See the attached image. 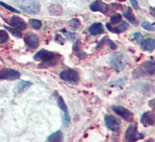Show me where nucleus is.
<instances>
[{
	"instance_id": "ddd939ff",
	"label": "nucleus",
	"mask_w": 155,
	"mask_h": 142,
	"mask_svg": "<svg viewBox=\"0 0 155 142\" xmlns=\"http://www.w3.org/2000/svg\"><path fill=\"white\" fill-rule=\"evenodd\" d=\"M141 122L145 127L152 126L154 124V114L153 112H146L141 116Z\"/></svg>"
},
{
	"instance_id": "aec40b11",
	"label": "nucleus",
	"mask_w": 155,
	"mask_h": 142,
	"mask_svg": "<svg viewBox=\"0 0 155 142\" xmlns=\"http://www.w3.org/2000/svg\"><path fill=\"white\" fill-rule=\"evenodd\" d=\"M124 15L130 23H132V24H137V20H136L135 16H134L132 11H131L130 8L126 9V11H124Z\"/></svg>"
},
{
	"instance_id": "1a4fd4ad",
	"label": "nucleus",
	"mask_w": 155,
	"mask_h": 142,
	"mask_svg": "<svg viewBox=\"0 0 155 142\" xmlns=\"http://www.w3.org/2000/svg\"><path fill=\"white\" fill-rule=\"evenodd\" d=\"M144 135L138 133L137 131V125L136 124H133L128 127V129L127 130L126 132V138L129 141H135V140H138L139 138L143 137Z\"/></svg>"
},
{
	"instance_id": "20e7f679",
	"label": "nucleus",
	"mask_w": 155,
	"mask_h": 142,
	"mask_svg": "<svg viewBox=\"0 0 155 142\" xmlns=\"http://www.w3.org/2000/svg\"><path fill=\"white\" fill-rule=\"evenodd\" d=\"M104 122H105V125L106 127L108 128L111 131H114V132H118L119 130L121 128V122L120 120L116 118L115 116L110 115H106L104 116Z\"/></svg>"
},
{
	"instance_id": "f3484780",
	"label": "nucleus",
	"mask_w": 155,
	"mask_h": 142,
	"mask_svg": "<svg viewBox=\"0 0 155 142\" xmlns=\"http://www.w3.org/2000/svg\"><path fill=\"white\" fill-rule=\"evenodd\" d=\"M142 46H143V49L145 51H147V52H151L154 50L155 48V41L154 39L152 38H148V39H146L144 42H142Z\"/></svg>"
},
{
	"instance_id": "c85d7f7f",
	"label": "nucleus",
	"mask_w": 155,
	"mask_h": 142,
	"mask_svg": "<svg viewBox=\"0 0 155 142\" xmlns=\"http://www.w3.org/2000/svg\"><path fill=\"white\" fill-rule=\"evenodd\" d=\"M0 5H2L4 8L8 9V10L11 11H14V13H18V11H17L16 9H15V8H13V7H11V6H9L8 4H6V3H4V2H1V1H0Z\"/></svg>"
},
{
	"instance_id": "5701e85b",
	"label": "nucleus",
	"mask_w": 155,
	"mask_h": 142,
	"mask_svg": "<svg viewBox=\"0 0 155 142\" xmlns=\"http://www.w3.org/2000/svg\"><path fill=\"white\" fill-rule=\"evenodd\" d=\"M8 39H9L8 33L4 31V30H0V44L5 43Z\"/></svg>"
},
{
	"instance_id": "dca6fc26",
	"label": "nucleus",
	"mask_w": 155,
	"mask_h": 142,
	"mask_svg": "<svg viewBox=\"0 0 155 142\" xmlns=\"http://www.w3.org/2000/svg\"><path fill=\"white\" fill-rule=\"evenodd\" d=\"M88 31L92 35H98L104 33V26L101 23H94L89 27Z\"/></svg>"
},
{
	"instance_id": "4468645a",
	"label": "nucleus",
	"mask_w": 155,
	"mask_h": 142,
	"mask_svg": "<svg viewBox=\"0 0 155 142\" xmlns=\"http://www.w3.org/2000/svg\"><path fill=\"white\" fill-rule=\"evenodd\" d=\"M90 9L93 11H101L103 14H106L108 11L109 8L108 5H106L105 3L102 1H95L90 5Z\"/></svg>"
},
{
	"instance_id": "a211bd4d",
	"label": "nucleus",
	"mask_w": 155,
	"mask_h": 142,
	"mask_svg": "<svg viewBox=\"0 0 155 142\" xmlns=\"http://www.w3.org/2000/svg\"><path fill=\"white\" fill-rule=\"evenodd\" d=\"M106 28L108 29V31H110L112 33H122V32L126 31V30L128 29V25L127 24V23L122 22L121 25L116 27V28H111V26L109 24H106Z\"/></svg>"
},
{
	"instance_id": "473e14b6",
	"label": "nucleus",
	"mask_w": 155,
	"mask_h": 142,
	"mask_svg": "<svg viewBox=\"0 0 155 142\" xmlns=\"http://www.w3.org/2000/svg\"><path fill=\"white\" fill-rule=\"evenodd\" d=\"M152 106V107H154V99H152L151 101H150V106Z\"/></svg>"
},
{
	"instance_id": "a878e982",
	"label": "nucleus",
	"mask_w": 155,
	"mask_h": 142,
	"mask_svg": "<svg viewBox=\"0 0 155 142\" xmlns=\"http://www.w3.org/2000/svg\"><path fill=\"white\" fill-rule=\"evenodd\" d=\"M142 27L146 29L147 31H154V24L153 23H150V22H143L142 23Z\"/></svg>"
},
{
	"instance_id": "412c9836",
	"label": "nucleus",
	"mask_w": 155,
	"mask_h": 142,
	"mask_svg": "<svg viewBox=\"0 0 155 142\" xmlns=\"http://www.w3.org/2000/svg\"><path fill=\"white\" fill-rule=\"evenodd\" d=\"M48 141L51 142H59V141H62V133L61 131H58L56 133H54L53 134H51L50 137L47 138Z\"/></svg>"
},
{
	"instance_id": "9d476101",
	"label": "nucleus",
	"mask_w": 155,
	"mask_h": 142,
	"mask_svg": "<svg viewBox=\"0 0 155 142\" xmlns=\"http://www.w3.org/2000/svg\"><path fill=\"white\" fill-rule=\"evenodd\" d=\"M137 73H139L140 75H146V74H154V63L153 61H147L143 63L139 69L137 70Z\"/></svg>"
},
{
	"instance_id": "0eeeda50",
	"label": "nucleus",
	"mask_w": 155,
	"mask_h": 142,
	"mask_svg": "<svg viewBox=\"0 0 155 142\" xmlns=\"http://www.w3.org/2000/svg\"><path fill=\"white\" fill-rule=\"evenodd\" d=\"M57 99H58V107L61 108V110L62 112V115H63V123H64V125L67 127L69 125V121H70V116H69L67 106H66V104H65L62 96H58Z\"/></svg>"
},
{
	"instance_id": "cd10ccee",
	"label": "nucleus",
	"mask_w": 155,
	"mask_h": 142,
	"mask_svg": "<svg viewBox=\"0 0 155 142\" xmlns=\"http://www.w3.org/2000/svg\"><path fill=\"white\" fill-rule=\"evenodd\" d=\"M8 29V31L12 33V34H14L15 36L16 37H20L21 36V33L19 32V30H16V29H12V28H8V27H6Z\"/></svg>"
},
{
	"instance_id": "4be33fe9",
	"label": "nucleus",
	"mask_w": 155,
	"mask_h": 142,
	"mask_svg": "<svg viewBox=\"0 0 155 142\" xmlns=\"http://www.w3.org/2000/svg\"><path fill=\"white\" fill-rule=\"evenodd\" d=\"M49 11H50V13L52 14H54V15H59L62 13V9H61V6L56 5V4L52 5L51 7L49 8Z\"/></svg>"
},
{
	"instance_id": "7c9ffc66",
	"label": "nucleus",
	"mask_w": 155,
	"mask_h": 142,
	"mask_svg": "<svg viewBox=\"0 0 155 142\" xmlns=\"http://www.w3.org/2000/svg\"><path fill=\"white\" fill-rule=\"evenodd\" d=\"M130 1L135 10H139V5H138V2H137V0H130Z\"/></svg>"
},
{
	"instance_id": "bb28decb",
	"label": "nucleus",
	"mask_w": 155,
	"mask_h": 142,
	"mask_svg": "<svg viewBox=\"0 0 155 142\" xmlns=\"http://www.w3.org/2000/svg\"><path fill=\"white\" fill-rule=\"evenodd\" d=\"M121 20H122V16H121V14H114L113 16H111V18H110V21H111L112 24H117V23H120Z\"/></svg>"
},
{
	"instance_id": "c756f323",
	"label": "nucleus",
	"mask_w": 155,
	"mask_h": 142,
	"mask_svg": "<svg viewBox=\"0 0 155 142\" xmlns=\"http://www.w3.org/2000/svg\"><path fill=\"white\" fill-rule=\"evenodd\" d=\"M134 38L136 39V41L138 43H142L143 42V35L141 33H137L134 34Z\"/></svg>"
},
{
	"instance_id": "72a5a7b5",
	"label": "nucleus",
	"mask_w": 155,
	"mask_h": 142,
	"mask_svg": "<svg viewBox=\"0 0 155 142\" xmlns=\"http://www.w3.org/2000/svg\"><path fill=\"white\" fill-rule=\"evenodd\" d=\"M150 11H151V14L154 15V9L153 8H150Z\"/></svg>"
},
{
	"instance_id": "f704fd0d",
	"label": "nucleus",
	"mask_w": 155,
	"mask_h": 142,
	"mask_svg": "<svg viewBox=\"0 0 155 142\" xmlns=\"http://www.w3.org/2000/svg\"><path fill=\"white\" fill-rule=\"evenodd\" d=\"M119 1H122L123 2V1H124V0H119Z\"/></svg>"
},
{
	"instance_id": "6e6552de",
	"label": "nucleus",
	"mask_w": 155,
	"mask_h": 142,
	"mask_svg": "<svg viewBox=\"0 0 155 142\" xmlns=\"http://www.w3.org/2000/svg\"><path fill=\"white\" fill-rule=\"evenodd\" d=\"M112 110L115 112L117 115H119L120 116H122L124 120L127 121H131L133 119V114L131 112L126 108L122 107V106H113Z\"/></svg>"
},
{
	"instance_id": "f8f14e48",
	"label": "nucleus",
	"mask_w": 155,
	"mask_h": 142,
	"mask_svg": "<svg viewBox=\"0 0 155 142\" xmlns=\"http://www.w3.org/2000/svg\"><path fill=\"white\" fill-rule=\"evenodd\" d=\"M24 41H25L26 45L29 46L30 48H32V49L38 48V43H39L38 37L35 33H29L26 34V36L24 38Z\"/></svg>"
},
{
	"instance_id": "423d86ee",
	"label": "nucleus",
	"mask_w": 155,
	"mask_h": 142,
	"mask_svg": "<svg viewBox=\"0 0 155 142\" xmlns=\"http://www.w3.org/2000/svg\"><path fill=\"white\" fill-rule=\"evenodd\" d=\"M55 56H56V55L52 52L46 51V50H41L35 55L34 58H35V60L43 61V62H50L53 60L54 58H55Z\"/></svg>"
},
{
	"instance_id": "2eb2a0df",
	"label": "nucleus",
	"mask_w": 155,
	"mask_h": 142,
	"mask_svg": "<svg viewBox=\"0 0 155 142\" xmlns=\"http://www.w3.org/2000/svg\"><path fill=\"white\" fill-rule=\"evenodd\" d=\"M73 52H74V54L79 57L81 59H83V58H85L86 57V52L82 50L81 48V42L79 40L77 41V42L75 43V45L73 46Z\"/></svg>"
},
{
	"instance_id": "7ed1b4c3",
	"label": "nucleus",
	"mask_w": 155,
	"mask_h": 142,
	"mask_svg": "<svg viewBox=\"0 0 155 142\" xmlns=\"http://www.w3.org/2000/svg\"><path fill=\"white\" fill-rule=\"evenodd\" d=\"M59 76L64 81L67 82H71V83H74V82H78L80 79V74L79 73L77 72L75 70L72 69H68L62 71V72L59 74Z\"/></svg>"
},
{
	"instance_id": "b1692460",
	"label": "nucleus",
	"mask_w": 155,
	"mask_h": 142,
	"mask_svg": "<svg viewBox=\"0 0 155 142\" xmlns=\"http://www.w3.org/2000/svg\"><path fill=\"white\" fill-rule=\"evenodd\" d=\"M68 24H69V26H70L71 28H72L73 30H77V29H79V28H80V26H81V22H80L79 19L75 18V19L70 20Z\"/></svg>"
},
{
	"instance_id": "6ab92c4d",
	"label": "nucleus",
	"mask_w": 155,
	"mask_h": 142,
	"mask_svg": "<svg viewBox=\"0 0 155 142\" xmlns=\"http://www.w3.org/2000/svg\"><path fill=\"white\" fill-rule=\"evenodd\" d=\"M31 85H32V83H31V82H29V81H25V80L20 81L19 83L16 85V87H15V92L20 93L22 92H24L26 89H28Z\"/></svg>"
},
{
	"instance_id": "39448f33",
	"label": "nucleus",
	"mask_w": 155,
	"mask_h": 142,
	"mask_svg": "<svg viewBox=\"0 0 155 142\" xmlns=\"http://www.w3.org/2000/svg\"><path fill=\"white\" fill-rule=\"evenodd\" d=\"M20 74L13 69H2L0 70V79L4 80H15L18 79Z\"/></svg>"
},
{
	"instance_id": "f03ea898",
	"label": "nucleus",
	"mask_w": 155,
	"mask_h": 142,
	"mask_svg": "<svg viewBox=\"0 0 155 142\" xmlns=\"http://www.w3.org/2000/svg\"><path fill=\"white\" fill-rule=\"evenodd\" d=\"M110 63L111 66L113 67V69L116 70L117 72H121L123 71L127 66V59L124 54H121V52H118V54L113 55L110 57Z\"/></svg>"
},
{
	"instance_id": "9b49d317",
	"label": "nucleus",
	"mask_w": 155,
	"mask_h": 142,
	"mask_svg": "<svg viewBox=\"0 0 155 142\" xmlns=\"http://www.w3.org/2000/svg\"><path fill=\"white\" fill-rule=\"evenodd\" d=\"M10 24L13 26L15 29L19 30V31H22V30H25L27 27L26 22L23 20L22 18L18 16H12L10 19Z\"/></svg>"
},
{
	"instance_id": "2f4dec72",
	"label": "nucleus",
	"mask_w": 155,
	"mask_h": 142,
	"mask_svg": "<svg viewBox=\"0 0 155 142\" xmlns=\"http://www.w3.org/2000/svg\"><path fill=\"white\" fill-rule=\"evenodd\" d=\"M109 44H110V47H111L113 50H115L117 48V46L114 44V42H112V41H109Z\"/></svg>"
},
{
	"instance_id": "393cba45",
	"label": "nucleus",
	"mask_w": 155,
	"mask_h": 142,
	"mask_svg": "<svg viewBox=\"0 0 155 142\" xmlns=\"http://www.w3.org/2000/svg\"><path fill=\"white\" fill-rule=\"evenodd\" d=\"M30 25L32 26L33 29L38 30V29L41 28V22L38 19H31V20H30Z\"/></svg>"
},
{
	"instance_id": "f257e3e1",
	"label": "nucleus",
	"mask_w": 155,
	"mask_h": 142,
	"mask_svg": "<svg viewBox=\"0 0 155 142\" xmlns=\"http://www.w3.org/2000/svg\"><path fill=\"white\" fill-rule=\"evenodd\" d=\"M18 7L29 14H38L40 11V5L35 0H17Z\"/></svg>"
}]
</instances>
